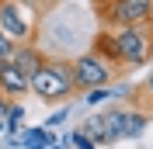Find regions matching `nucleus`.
<instances>
[{
  "label": "nucleus",
  "mask_w": 153,
  "mask_h": 149,
  "mask_svg": "<svg viewBox=\"0 0 153 149\" xmlns=\"http://www.w3.org/2000/svg\"><path fill=\"white\" fill-rule=\"evenodd\" d=\"M108 31H111L122 73H132V69H139V66H146L153 59V21L122 24V28H108Z\"/></svg>",
  "instance_id": "obj_1"
},
{
  "label": "nucleus",
  "mask_w": 153,
  "mask_h": 149,
  "mask_svg": "<svg viewBox=\"0 0 153 149\" xmlns=\"http://www.w3.org/2000/svg\"><path fill=\"white\" fill-rule=\"evenodd\" d=\"M31 94H35L42 104H63V101H70V97H76L70 59L45 56V63L38 66L35 76H31Z\"/></svg>",
  "instance_id": "obj_2"
},
{
  "label": "nucleus",
  "mask_w": 153,
  "mask_h": 149,
  "mask_svg": "<svg viewBox=\"0 0 153 149\" xmlns=\"http://www.w3.org/2000/svg\"><path fill=\"white\" fill-rule=\"evenodd\" d=\"M101 28H122V24H143L153 21V0H101L94 4Z\"/></svg>",
  "instance_id": "obj_3"
},
{
  "label": "nucleus",
  "mask_w": 153,
  "mask_h": 149,
  "mask_svg": "<svg viewBox=\"0 0 153 149\" xmlns=\"http://www.w3.org/2000/svg\"><path fill=\"white\" fill-rule=\"evenodd\" d=\"M70 69H73L76 94H87V90H94V87H105V83H111V80H118V73H115L101 56H94L91 49L70 59Z\"/></svg>",
  "instance_id": "obj_4"
},
{
  "label": "nucleus",
  "mask_w": 153,
  "mask_h": 149,
  "mask_svg": "<svg viewBox=\"0 0 153 149\" xmlns=\"http://www.w3.org/2000/svg\"><path fill=\"white\" fill-rule=\"evenodd\" d=\"M0 31H4L14 45L35 42V35H38L28 21H25V14L18 10V4H14V0H0Z\"/></svg>",
  "instance_id": "obj_5"
},
{
  "label": "nucleus",
  "mask_w": 153,
  "mask_h": 149,
  "mask_svg": "<svg viewBox=\"0 0 153 149\" xmlns=\"http://www.w3.org/2000/svg\"><path fill=\"white\" fill-rule=\"evenodd\" d=\"M28 94H31V80L21 73L10 59H4V63H0V97L21 101V97H28Z\"/></svg>",
  "instance_id": "obj_6"
},
{
  "label": "nucleus",
  "mask_w": 153,
  "mask_h": 149,
  "mask_svg": "<svg viewBox=\"0 0 153 149\" xmlns=\"http://www.w3.org/2000/svg\"><path fill=\"white\" fill-rule=\"evenodd\" d=\"M10 63H14L21 73L31 80V76H35V69L45 63V52H42L35 42H25V45H14V52H10Z\"/></svg>",
  "instance_id": "obj_7"
},
{
  "label": "nucleus",
  "mask_w": 153,
  "mask_h": 149,
  "mask_svg": "<svg viewBox=\"0 0 153 149\" xmlns=\"http://www.w3.org/2000/svg\"><path fill=\"white\" fill-rule=\"evenodd\" d=\"M129 101H132V108H139L146 118H153V76L146 80L143 87H139V90H132V94H129Z\"/></svg>",
  "instance_id": "obj_8"
},
{
  "label": "nucleus",
  "mask_w": 153,
  "mask_h": 149,
  "mask_svg": "<svg viewBox=\"0 0 153 149\" xmlns=\"http://www.w3.org/2000/svg\"><path fill=\"white\" fill-rule=\"evenodd\" d=\"M80 132H84L87 139H94L97 146H101V142H108V139H105V125H101V111H97V114H87L84 125H80Z\"/></svg>",
  "instance_id": "obj_9"
},
{
  "label": "nucleus",
  "mask_w": 153,
  "mask_h": 149,
  "mask_svg": "<svg viewBox=\"0 0 153 149\" xmlns=\"http://www.w3.org/2000/svg\"><path fill=\"white\" fill-rule=\"evenodd\" d=\"M70 142H73L76 149H97V142H94V139H87V135H84L80 128H76L73 135H70Z\"/></svg>",
  "instance_id": "obj_10"
},
{
  "label": "nucleus",
  "mask_w": 153,
  "mask_h": 149,
  "mask_svg": "<svg viewBox=\"0 0 153 149\" xmlns=\"http://www.w3.org/2000/svg\"><path fill=\"white\" fill-rule=\"evenodd\" d=\"M10 52H14V42L0 31V59H10Z\"/></svg>",
  "instance_id": "obj_11"
},
{
  "label": "nucleus",
  "mask_w": 153,
  "mask_h": 149,
  "mask_svg": "<svg viewBox=\"0 0 153 149\" xmlns=\"http://www.w3.org/2000/svg\"><path fill=\"white\" fill-rule=\"evenodd\" d=\"M7 108H10V101H7V97H0V132L7 128Z\"/></svg>",
  "instance_id": "obj_12"
},
{
  "label": "nucleus",
  "mask_w": 153,
  "mask_h": 149,
  "mask_svg": "<svg viewBox=\"0 0 153 149\" xmlns=\"http://www.w3.org/2000/svg\"><path fill=\"white\" fill-rule=\"evenodd\" d=\"M63 121H66V111H59V114H52V118L45 121V128H52V125H63Z\"/></svg>",
  "instance_id": "obj_13"
},
{
  "label": "nucleus",
  "mask_w": 153,
  "mask_h": 149,
  "mask_svg": "<svg viewBox=\"0 0 153 149\" xmlns=\"http://www.w3.org/2000/svg\"><path fill=\"white\" fill-rule=\"evenodd\" d=\"M49 4H59V0H49Z\"/></svg>",
  "instance_id": "obj_14"
},
{
  "label": "nucleus",
  "mask_w": 153,
  "mask_h": 149,
  "mask_svg": "<svg viewBox=\"0 0 153 149\" xmlns=\"http://www.w3.org/2000/svg\"><path fill=\"white\" fill-rule=\"evenodd\" d=\"M91 4H101V0H91Z\"/></svg>",
  "instance_id": "obj_15"
},
{
  "label": "nucleus",
  "mask_w": 153,
  "mask_h": 149,
  "mask_svg": "<svg viewBox=\"0 0 153 149\" xmlns=\"http://www.w3.org/2000/svg\"><path fill=\"white\" fill-rule=\"evenodd\" d=\"M0 63H4V59H0Z\"/></svg>",
  "instance_id": "obj_16"
}]
</instances>
